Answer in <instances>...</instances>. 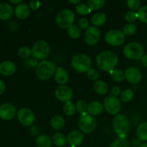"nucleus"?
Masks as SVG:
<instances>
[{
  "label": "nucleus",
  "instance_id": "a211bd4d",
  "mask_svg": "<svg viewBox=\"0 0 147 147\" xmlns=\"http://www.w3.org/2000/svg\"><path fill=\"white\" fill-rule=\"evenodd\" d=\"M30 7L27 4L22 3L16 6L14 9V14L16 17L20 20H25L30 15Z\"/></svg>",
  "mask_w": 147,
  "mask_h": 147
},
{
  "label": "nucleus",
  "instance_id": "f03ea898",
  "mask_svg": "<svg viewBox=\"0 0 147 147\" xmlns=\"http://www.w3.org/2000/svg\"><path fill=\"white\" fill-rule=\"evenodd\" d=\"M55 64L50 60H44L38 63L36 67V75L42 80H47L55 74Z\"/></svg>",
  "mask_w": 147,
  "mask_h": 147
},
{
  "label": "nucleus",
  "instance_id": "dca6fc26",
  "mask_svg": "<svg viewBox=\"0 0 147 147\" xmlns=\"http://www.w3.org/2000/svg\"><path fill=\"white\" fill-rule=\"evenodd\" d=\"M67 143L72 147L80 146L84 140V135L83 132L78 130H74L70 131L67 136Z\"/></svg>",
  "mask_w": 147,
  "mask_h": 147
},
{
  "label": "nucleus",
  "instance_id": "72a5a7b5",
  "mask_svg": "<svg viewBox=\"0 0 147 147\" xmlns=\"http://www.w3.org/2000/svg\"><path fill=\"white\" fill-rule=\"evenodd\" d=\"M134 96V93L131 89H126L121 93V99L123 102L127 103L133 99Z\"/></svg>",
  "mask_w": 147,
  "mask_h": 147
},
{
  "label": "nucleus",
  "instance_id": "79ce46f5",
  "mask_svg": "<svg viewBox=\"0 0 147 147\" xmlns=\"http://www.w3.org/2000/svg\"><path fill=\"white\" fill-rule=\"evenodd\" d=\"M89 21L88 20V19L84 18H80L78 21V27H80V29L82 30H87L89 28Z\"/></svg>",
  "mask_w": 147,
  "mask_h": 147
},
{
  "label": "nucleus",
  "instance_id": "423d86ee",
  "mask_svg": "<svg viewBox=\"0 0 147 147\" xmlns=\"http://www.w3.org/2000/svg\"><path fill=\"white\" fill-rule=\"evenodd\" d=\"M78 127L80 131L90 134L94 131L97 127V121L94 116L88 113L81 115L78 121Z\"/></svg>",
  "mask_w": 147,
  "mask_h": 147
},
{
  "label": "nucleus",
  "instance_id": "2f4dec72",
  "mask_svg": "<svg viewBox=\"0 0 147 147\" xmlns=\"http://www.w3.org/2000/svg\"><path fill=\"white\" fill-rule=\"evenodd\" d=\"M109 73L112 78L116 82H122L126 78L125 73L121 70H113Z\"/></svg>",
  "mask_w": 147,
  "mask_h": 147
},
{
  "label": "nucleus",
  "instance_id": "ea45409f",
  "mask_svg": "<svg viewBox=\"0 0 147 147\" xmlns=\"http://www.w3.org/2000/svg\"><path fill=\"white\" fill-rule=\"evenodd\" d=\"M86 73H87L88 78L90 80H96H96L98 78V70H96V69L91 68V67H90V68L86 72Z\"/></svg>",
  "mask_w": 147,
  "mask_h": 147
},
{
  "label": "nucleus",
  "instance_id": "0eeeda50",
  "mask_svg": "<svg viewBox=\"0 0 147 147\" xmlns=\"http://www.w3.org/2000/svg\"><path fill=\"white\" fill-rule=\"evenodd\" d=\"M32 55L36 60H43L47 57L50 53V47L45 40H38L32 46Z\"/></svg>",
  "mask_w": 147,
  "mask_h": 147
},
{
  "label": "nucleus",
  "instance_id": "6e6552de",
  "mask_svg": "<svg viewBox=\"0 0 147 147\" xmlns=\"http://www.w3.org/2000/svg\"><path fill=\"white\" fill-rule=\"evenodd\" d=\"M75 21V14L72 10L65 9L59 11L56 17V23L63 29H68Z\"/></svg>",
  "mask_w": 147,
  "mask_h": 147
},
{
  "label": "nucleus",
  "instance_id": "a18cd8bd",
  "mask_svg": "<svg viewBox=\"0 0 147 147\" xmlns=\"http://www.w3.org/2000/svg\"><path fill=\"white\" fill-rule=\"evenodd\" d=\"M5 90H6L5 83H4L2 80H0V95L3 94V93L5 92Z\"/></svg>",
  "mask_w": 147,
  "mask_h": 147
},
{
  "label": "nucleus",
  "instance_id": "58836bf2",
  "mask_svg": "<svg viewBox=\"0 0 147 147\" xmlns=\"http://www.w3.org/2000/svg\"><path fill=\"white\" fill-rule=\"evenodd\" d=\"M125 20L129 23H134L138 20L137 12L135 11H128L125 15Z\"/></svg>",
  "mask_w": 147,
  "mask_h": 147
},
{
  "label": "nucleus",
  "instance_id": "49530a36",
  "mask_svg": "<svg viewBox=\"0 0 147 147\" xmlns=\"http://www.w3.org/2000/svg\"><path fill=\"white\" fill-rule=\"evenodd\" d=\"M142 63L145 67H147V55H145L142 57Z\"/></svg>",
  "mask_w": 147,
  "mask_h": 147
},
{
  "label": "nucleus",
  "instance_id": "7ed1b4c3",
  "mask_svg": "<svg viewBox=\"0 0 147 147\" xmlns=\"http://www.w3.org/2000/svg\"><path fill=\"white\" fill-rule=\"evenodd\" d=\"M113 126L114 131L120 139H125L129 130L130 122L126 115L118 114L113 119Z\"/></svg>",
  "mask_w": 147,
  "mask_h": 147
},
{
  "label": "nucleus",
  "instance_id": "39448f33",
  "mask_svg": "<svg viewBox=\"0 0 147 147\" xmlns=\"http://www.w3.org/2000/svg\"><path fill=\"white\" fill-rule=\"evenodd\" d=\"M143 45L137 42H131L123 48V54L128 59L131 60H142L144 56Z\"/></svg>",
  "mask_w": 147,
  "mask_h": 147
},
{
  "label": "nucleus",
  "instance_id": "a878e982",
  "mask_svg": "<svg viewBox=\"0 0 147 147\" xmlns=\"http://www.w3.org/2000/svg\"><path fill=\"white\" fill-rule=\"evenodd\" d=\"M136 136L140 141L147 142V122L140 123L136 129Z\"/></svg>",
  "mask_w": 147,
  "mask_h": 147
},
{
  "label": "nucleus",
  "instance_id": "c9c22d12",
  "mask_svg": "<svg viewBox=\"0 0 147 147\" xmlns=\"http://www.w3.org/2000/svg\"><path fill=\"white\" fill-rule=\"evenodd\" d=\"M18 55L22 59H27L32 55V50L27 46H23L19 49Z\"/></svg>",
  "mask_w": 147,
  "mask_h": 147
},
{
  "label": "nucleus",
  "instance_id": "8fccbe9b",
  "mask_svg": "<svg viewBox=\"0 0 147 147\" xmlns=\"http://www.w3.org/2000/svg\"><path fill=\"white\" fill-rule=\"evenodd\" d=\"M9 1L11 3H12V4H17V5H18V4H22V0H9Z\"/></svg>",
  "mask_w": 147,
  "mask_h": 147
},
{
  "label": "nucleus",
  "instance_id": "09e8293b",
  "mask_svg": "<svg viewBox=\"0 0 147 147\" xmlns=\"http://www.w3.org/2000/svg\"><path fill=\"white\" fill-rule=\"evenodd\" d=\"M30 65L31 66H35V65H37H37H38V63H37V60H34V59H32V60H30Z\"/></svg>",
  "mask_w": 147,
  "mask_h": 147
},
{
  "label": "nucleus",
  "instance_id": "f257e3e1",
  "mask_svg": "<svg viewBox=\"0 0 147 147\" xmlns=\"http://www.w3.org/2000/svg\"><path fill=\"white\" fill-rule=\"evenodd\" d=\"M119 58L118 56L112 51H103L99 53L96 57V63L100 70L110 72L114 70L117 65Z\"/></svg>",
  "mask_w": 147,
  "mask_h": 147
},
{
  "label": "nucleus",
  "instance_id": "20e7f679",
  "mask_svg": "<svg viewBox=\"0 0 147 147\" xmlns=\"http://www.w3.org/2000/svg\"><path fill=\"white\" fill-rule=\"evenodd\" d=\"M92 60L86 54H78L72 58L71 66L77 73H85L90 68Z\"/></svg>",
  "mask_w": 147,
  "mask_h": 147
},
{
  "label": "nucleus",
  "instance_id": "1a4fd4ad",
  "mask_svg": "<svg viewBox=\"0 0 147 147\" xmlns=\"http://www.w3.org/2000/svg\"><path fill=\"white\" fill-rule=\"evenodd\" d=\"M103 108L110 115H118L121 109V104L117 97L111 96H106L103 100Z\"/></svg>",
  "mask_w": 147,
  "mask_h": 147
},
{
  "label": "nucleus",
  "instance_id": "bb28decb",
  "mask_svg": "<svg viewBox=\"0 0 147 147\" xmlns=\"http://www.w3.org/2000/svg\"><path fill=\"white\" fill-rule=\"evenodd\" d=\"M52 140H53V144H54L55 146L58 147H63L65 146V144L67 142V137L63 134L59 133V132L53 135Z\"/></svg>",
  "mask_w": 147,
  "mask_h": 147
},
{
  "label": "nucleus",
  "instance_id": "4c0bfd02",
  "mask_svg": "<svg viewBox=\"0 0 147 147\" xmlns=\"http://www.w3.org/2000/svg\"><path fill=\"white\" fill-rule=\"evenodd\" d=\"M76 11L81 15H86V14H90V11H91L88 6L86 5L85 4H81V3L76 6Z\"/></svg>",
  "mask_w": 147,
  "mask_h": 147
},
{
  "label": "nucleus",
  "instance_id": "f704fd0d",
  "mask_svg": "<svg viewBox=\"0 0 147 147\" xmlns=\"http://www.w3.org/2000/svg\"><path fill=\"white\" fill-rule=\"evenodd\" d=\"M110 147H131L130 142L126 139H117L111 144Z\"/></svg>",
  "mask_w": 147,
  "mask_h": 147
},
{
  "label": "nucleus",
  "instance_id": "603ef678",
  "mask_svg": "<svg viewBox=\"0 0 147 147\" xmlns=\"http://www.w3.org/2000/svg\"><path fill=\"white\" fill-rule=\"evenodd\" d=\"M139 147H147V143H143L140 145Z\"/></svg>",
  "mask_w": 147,
  "mask_h": 147
},
{
  "label": "nucleus",
  "instance_id": "864d4df0",
  "mask_svg": "<svg viewBox=\"0 0 147 147\" xmlns=\"http://www.w3.org/2000/svg\"><path fill=\"white\" fill-rule=\"evenodd\" d=\"M70 147H72V146H70Z\"/></svg>",
  "mask_w": 147,
  "mask_h": 147
},
{
  "label": "nucleus",
  "instance_id": "393cba45",
  "mask_svg": "<svg viewBox=\"0 0 147 147\" xmlns=\"http://www.w3.org/2000/svg\"><path fill=\"white\" fill-rule=\"evenodd\" d=\"M107 17L106 15L103 12H97L93 14L91 18L92 24L94 25V27H99L106 23Z\"/></svg>",
  "mask_w": 147,
  "mask_h": 147
},
{
  "label": "nucleus",
  "instance_id": "e433bc0d",
  "mask_svg": "<svg viewBox=\"0 0 147 147\" xmlns=\"http://www.w3.org/2000/svg\"><path fill=\"white\" fill-rule=\"evenodd\" d=\"M76 111L80 113V115H83L84 113H86L87 112V103L86 101L83 100H80L78 101H77L76 105Z\"/></svg>",
  "mask_w": 147,
  "mask_h": 147
},
{
  "label": "nucleus",
  "instance_id": "de8ad7c7",
  "mask_svg": "<svg viewBox=\"0 0 147 147\" xmlns=\"http://www.w3.org/2000/svg\"><path fill=\"white\" fill-rule=\"evenodd\" d=\"M142 144H141V142H140V140H137V139H136V140H134V142H133V145H134V146H135V147H139L140 146V145Z\"/></svg>",
  "mask_w": 147,
  "mask_h": 147
},
{
  "label": "nucleus",
  "instance_id": "7c9ffc66",
  "mask_svg": "<svg viewBox=\"0 0 147 147\" xmlns=\"http://www.w3.org/2000/svg\"><path fill=\"white\" fill-rule=\"evenodd\" d=\"M136 30H137V27L136 24L134 23H129L123 27L122 32L125 36H132L136 32Z\"/></svg>",
  "mask_w": 147,
  "mask_h": 147
},
{
  "label": "nucleus",
  "instance_id": "f3484780",
  "mask_svg": "<svg viewBox=\"0 0 147 147\" xmlns=\"http://www.w3.org/2000/svg\"><path fill=\"white\" fill-rule=\"evenodd\" d=\"M17 70V65L12 61L5 60L0 63V74L4 76H11Z\"/></svg>",
  "mask_w": 147,
  "mask_h": 147
},
{
  "label": "nucleus",
  "instance_id": "4be33fe9",
  "mask_svg": "<svg viewBox=\"0 0 147 147\" xmlns=\"http://www.w3.org/2000/svg\"><path fill=\"white\" fill-rule=\"evenodd\" d=\"M93 90L97 94L105 95L108 93L109 86L103 80H96L93 84Z\"/></svg>",
  "mask_w": 147,
  "mask_h": 147
},
{
  "label": "nucleus",
  "instance_id": "a19ab883",
  "mask_svg": "<svg viewBox=\"0 0 147 147\" xmlns=\"http://www.w3.org/2000/svg\"><path fill=\"white\" fill-rule=\"evenodd\" d=\"M127 5L131 10H137L140 8L141 1L139 0H128Z\"/></svg>",
  "mask_w": 147,
  "mask_h": 147
},
{
  "label": "nucleus",
  "instance_id": "6ab92c4d",
  "mask_svg": "<svg viewBox=\"0 0 147 147\" xmlns=\"http://www.w3.org/2000/svg\"><path fill=\"white\" fill-rule=\"evenodd\" d=\"M55 79L56 83H58L60 86H64L65 84L68 82L69 76L67 72L63 67H57L55 74Z\"/></svg>",
  "mask_w": 147,
  "mask_h": 147
},
{
  "label": "nucleus",
  "instance_id": "c85d7f7f",
  "mask_svg": "<svg viewBox=\"0 0 147 147\" xmlns=\"http://www.w3.org/2000/svg\"><path fill=\"white\" fill-rule=\"evenodd\" d=\"M106 4L105 0H89L88 1V5L91 11H95L101 9Z\"/></svg>",
  "mask_w": 147,
  "mask_h": 147
},
{
  "label": "nucleus",
  "instance_id": "cd10ccee",
  "mask_svg": "<svg viewBox=\"0 0 147 147\" xmlns=\"http://www.w3.org/2000/svg\"><path fill=\"white\" fill-rule=\"evenodd\" d=\"M63 113L66 115V116H71L75 114L76 111V107L74 105V103L72 101L66 102L64 104L63 108Z\"/></svg>",
  "mask_w": 147,
  "mask_h": 147
},
{
  "label": "nucleus",
  "instance_id": "aec40b11",
  "mask_svg": "<svg viewBox=\"0 0 147 147\" xmlns=\"http://www.w3.org/2000/svg\"><path fill=\"white\" fill-rule=\"evenodd\" d=\"M12 14L13 9L9 4L6 2L0 3V20H9L11 18Z\"/></svg>",
  "mask_w": 147,
  "mask_h": 147
},
{
  "label": "nucleus",
  "instance_id": "c756f323",
  "mask_svg": "<svg viewBox=\"0 0 147 147\" xmlns=\"http://www.w3.org/2000/svg\"><path fill=\"white\" fill-rule=\"evenodd\" d=\"M67 34L72 39H78L81 35V30L78 26L72 25L67 29Z\"/></svg>",
  "mask_w": 147,
  "mask_h": 147
},
{
  "label": "nucleus",
  "instance_id": "3c124183",
  "mask_svg": "<svg viewBox=\"0 0 147 147\" xmlns=\"http://www.w3.org/2000/svg\"><path fill=\"white\" fill-rule=\"evenodd\" d=\"M69 2L71 3V4H80V2H81V0H70L69 1Z\"/></svg>",
  "mask_w": 147,
  "mask_h": 147
},
{
  "label": "nucleus",
  "instance_id": "f8f14e48",
  "mask_svg": "<svg viewBox=\"0 0 147 147\" xmlns=\"http://www.w3.org/2000/svg\"><path fill=\"white\" fill-rule=\"evenodd\" d=\"M17 113L15 106L9 103H3L0 106V119L9 121L14 119Z\"/></svg>",
  "mask_w": 147,
  "mask_h": 147
},
{
  "label": "nucleus",
  "instance_id": "ddd939ff",
  "mask_svg": "<svg viewBox=\"0 0 147 147\" xmlns=\"http://www.w3.org/2000/svg\"><path fill=\"white\" fill-rule=\"evenodd\" d=\"M100 38V31L96 27L91 26L86 30L85 40L89 45H95L98 42Z\"/></svg>",
  "mask_w": 147,
  "mask_h": 147
},
{
  "label": "nucleus",
  "instance_id": "5701e85b",
  "mask_svg": "<svg viewBox=\"0 0 147 147\" xmlns=\"http://www.w3.org/2000/svg\"><path fill=\"white\" fill-rule=\"evenodd\" d=\"M53 140L48 135H40L36 139V145L37 147H51Z\"/></svg>",
  "mask_w": 147,
  "mask_h": 147
},
{
  "label": "nucleus",
  "instance_id": "473e14b6",
  "mask_svg": "<svg viewBox=\"0 0 147 147\" xmlns=\"http://www.w3.org/2000/svg\"><path fill=\"white\" fill-rule=\"evenodd\" d=\"M138 20L142 22L147 24V5H144L140 7L137 11Z\"/></svg>",
  "mask_w": 147,
  "mask_h": 147
},
{
  "label": "nucleus",
  "instance_id": "c03bdc74",
  "mask_svg": "<svg viewBox=\"0 0 147 147\" xmlns=\"http://www.w3.org/2000/svg\"><path fill=\"white\" fill-rule=\"evenodd\" d=\"M121 93V89L120 88L118 87V86H115V87L112 88V89L111 90V94L112 96H114V97H117L120 95Z\"/></svg>",
  "mask_w": 147,
  "mask_h": 147
},
{
  "label": "nucleus",
  "instance_id": "9d476101",
  "mask_svg": "<svg viewBox=\"0 0 147 147\" xmlns=\"http://www.w3.org/2000/svg\"><path fill=\"white\" fill-rule=\"evenodd\" d=\"M105 40L110 45L118 47L123 44L125 41V35L120 30H112L106 33Z\"/></svg>",
  "mask_w": 147,
  "mask_h": 147
},
{
  "label": "nucleus",
  "instance_id": "9b49d317",
  "mask_svg": "<svg viewBox=\"0 0 147 147\" xmlns=\"http://www.w3.org/2000/svg\"><path fill=\"white\" fill-rule=\"evenodd\" d=\"M17 119L20 123L24 126H30L35 119L34 113L28 108H22L17 112Z\"/></svg>",
  "mask_w": 147,
  "mask_h": 147
},
{
  "label": "nucleus",
  "instance_id": "4468645a",
  "mask_svg": "<svg viewBox=\"0 0 147 147\" xmlns=\"http://www.w3.org/2000/svg\"><path fill=\"white\" fill-rule=\"evenodd\" d=\"M55 96L59 100L66 103L70 101V99L73 97V90L65 85L57 86L55 90Z\"/></svg>",
  "mask_w": 147,
  "mask_h": 147
},
{
  "label": "nucleus",
  "instance_id": "b1692460",
  "mask_svg": "<svg viewBox=\"0 0 147 147\" xmlns=\"http://www.w3.org/2000/svg\"><path fill=\"white\" fill-rule=\"evenodd\" d=\"M65 119L61 116H53L50 121V126L55 130H61L65 126Z\"/></svg>",
  "mask_w": 147,
  "mask_h": 147
},
{
  "label": "nucleus",
  "instance_id": "2eb2a0df",
  "mask_svg": "<svg viewBox=\"0 0 147 147\" xmlns=\"http://www.w3.org/2000/svg\"><path fill=\"white\" fill-rule=\"evenodd\" d=\"M126 80L131 84L136 85L140 83L142 80V72L138 68L134 67H130L126 70L125 73Z\"/></svg>",
  "mask_w": 147,
  "mask_h": 147
},
{
  "label": "nucleus",
  "instance_id": "412c9836",
  "mask_svg": "<svg viewBox=\"0 0 147 147\" xmlns=\"http://www.w3.org/2000/svg\"><path fill=\"white\" fill-rule=\"evenodd\" d=\"M103 109V105L99 101H93L88 105L87 112L88 114L95 116L100 115Z\"/></svg>",
  "mask_w": 147,
  "mask_h": 147
},
{
  "label": "nucleus",
  "instance_id": "37998d69",
  "mask_svg": "<svg viewBox=\"0 0 147 147\" xmlns=\"http://www.w3.org/2000/svg\"><path fill=\"white\" fill-rule=\"evenodd\" d=\"M41 5V2L40 1H32L30 3V7L33 10L38 9Z\"/></svg>",
  "mask_w": 147,
  "mask_h": 147
}]
</instances>
